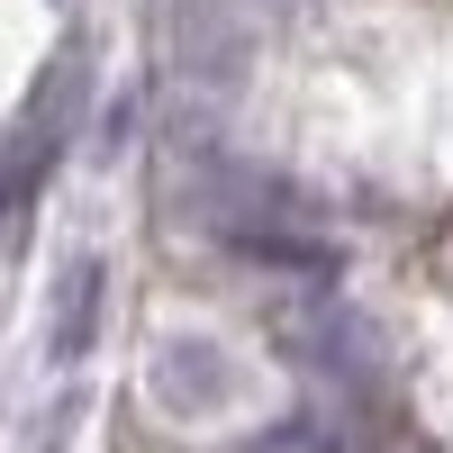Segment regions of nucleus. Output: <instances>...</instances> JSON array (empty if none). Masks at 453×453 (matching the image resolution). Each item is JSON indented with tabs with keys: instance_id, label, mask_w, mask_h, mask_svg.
I'll return each instance as SVG.
<instances>
[{
	"instance_id": "f257e3e1",
	"label": "nucleus",
	"mask_w": 453,
	"mask_h": 453,
	"mask_svg": "<svg viewBox=\"0 0 453 453\" xmlns=\"http://www.w3.org/2000/svg\"><path fill=\"white\" fill-rule=\"evenodd\" d=\"M145 390H155L173 418H218L236 399V354L218 345L209 326H173L155 354H145Z\"/></svg>"
},
{
	"instance_id": "f03ea898",
	"label": "nucleus",
	"mask_w": 453,
	"mask_h": 453,
	"mask_svg": "<svg viewBox=\"0 0 453 453\" xmlns=\"http://www.w3.org/2000/svg\"><path fill=\"white\" fill-rule=\"evenodd\" d=\"M100 309H109V254H64L55 263V290H46V372L55 381H73L100 335Z\"/></svg>"
}]
</instances>
